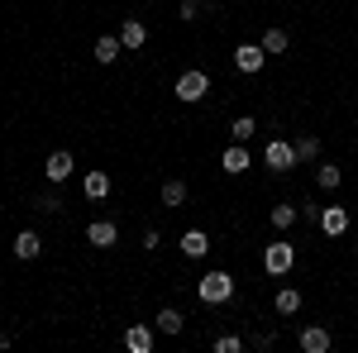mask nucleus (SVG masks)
Wrapping results in <instances>:
<instances>
[{"instance_id": "obj_17", "label": "nucleus", "mask_w": 358, "mask_h": 353, "mask_svg": "<svg viewBox=\"0 0 358 353\" xmlns=\"http://www.w3.org/2000/svg\"><path fill=\"white\" fill-rule=\"evenodd\" d=\"M153 329H163V334H182V329H187V315L172 310V305H163V310L153 315Z\"/></svg>"}, {"instance_id": "obj_26", "label": "nucleus", "mask_w": 358, "mask_h": 353, "mask_svg": "<svg viewBox=\"0 0 358 353\" xmlns=\"http://www.w3.org/2000/svg\"><path fill=\"white\" fill-rule=\"evenodd\" d=\"M201 10H206V0H182V10H177V20H201Z\"/></svg>"}, {"instance_id": "obj_18", "label": "nucleus", "mask_w": 358, "mask_h": 353, "mask_svg": "<svg viewBox=\"0 0 358 353\" xmlns=\"http://www.w3.org/2000/svg\"><path fill=\"white\" fill-rule=\"evenodd\" d=\"M273 310L277 315H296V310H301V291H296V287H277Z\"/></svg>"}, {"instance_id": "obj_1", "label": "nucleus", "mask_w": 358, "mask_h": 353, "mask_svg": "<svg viewBox=\"0 0 358 353\" xmlns=\"http://www.w3.org/2000/svg\"><path fill=\"white\" fill-rule=\"evenodd\" d=\"M196 301L201 305H224V301H234V277L229 272H206L201 282H196Z\"/></svg>"}, {"instance_id": "obj_13", "label": "nucleus", "mask_w": 358, "mask_h": 353, "mask_svg": "<svg viewBox=\"0 0 358 353\" xmlns=\"http://www.w3.org/2000/svg\"><path fill=\"white\" fill-rule=\"evenodd\" d=\"M330 344H334V339H330V329H325V325H306L301 329V349L306 353H330Z\"/></svg>"}, {"instance_id": "obj_12", "label": "nucleus", "mask_w": 358, "mask_h": 353, "mask_svg": "<svg viewBox=\"0 0 358 353\" xmlns=\"http://www.w3.org/2000/svg\"><path fill=\"white\" fill-rule=\"evenodd\" d=\"M220 167L229 172V177H244L248 167H253V158H248L244 143H229V148H224V158H220Z\"/></svg>"}, {"instance_id": "obj_8", "label": "nucleus", "mask_w": 358, "mask_h": 353, "mask_svg": "<svg viewBox=\"0 0 358 353\" xmlns=\"http://www.w3.org/2000/svg\"><path fill=\"white\" fill-rule=\"evenodd\" d=\"M344 229H349V210H344V206H325V210H320V234H325V239H339Z\"/></svg>"}, {"instance_id": "obj_28", "label": "nucleus", "mask_w": 358, "mask_h": 353, "mask_svg": "<svg viewBox=\"0 0 358 353\" xmlns=\"http://www.w3.org/2000/svg\"><path fill=\"white\" fill-rule=\"evenodd\" d=\"M158 244H163V234H158V229H143V253H153Z\"/></svg>"}, {"instance_id": "obj_15", "label": "nucleus", "mask_w": 358, "mask_h": 353, "mask_svg": "<svg viewBox=\"0 0 358 353\" xmlns=\"http://www.w3.org/2000/svg\"><path fill=\"white\" fill-rule=\"evenodd\" d=\"M120 43H124V53H138V48L148 43V29L138 24V20H124V24H120Z\"/></svg>"}, {"instance_id": "obj_25", "label": "nucleus", "mask_w": 358, "mask_h": 353, "mask_svg": "<svg viewBox=\"0 0 358 353\" xmlns=\"http://www.w3.org/2000/svg\"><path fill=\"white\" fill-rule=\"evenodd\" d=\"M215 353H244V339L239 334H220L215 339Z\"/></svg>"}, {"instance_id": "obj_9", "label": "nucleus", "mask_w": 358, "mask_h": 353, "mask_svg": "<svg viewBox=\"0 0 358 353\" xmlns=\"http://www.w3.org/2000/svg\"><path fill=\"white\" fill-rule=\"evenodd\" d=\"M82 196H86V201H106V196H110V172L91 167V172L82 177Z\"/></svg>"}, {"instance_id": "obj_2", "label": "nucleus", "mask_w": 358, "mask_h": 353, "mask_svg": "<svg viewBox=\"0 0 358 353\" xmlns=\"http://www.w3.org/2000/svg\"><path fill=\"white\" fill-rule=\"evenodd\" d=\"M172 91H177V101H182V106H196V101H206V96H210V72H206V67H187V72L177 77Z\"/></svg>"}, {"instance_id": "obj_29", "label": "nucleus", "mask_w": 358, "mask_h": 353, "mask_svg": "<svg viewBox=\"0 0 358 353\" xmlns=\"http://www.w3.org/2000/svg\"><path fill=\"white\" fill-rule=\"evenodd\" d=\"M273 344H277V334H253V349H258V353H268Z\"/></svg>"}, {"instance_id": "obj_24", "label": "nucleus", "mask_w": 358, "mask_h": 353, "mask_svg": "<svg viewBox=\"0 0 358 353\" xmlns=\"http://www.w3.org/2000/svg\"><path fill=\"white\" fill-rule=\"evenodd\" d=\"M253 129H258V120H253V115H239V120L229 124V134H234V143H248V138H253Z\"/></svg>"}, {"instance_id": "obj_16", "label": "nucleus", "mask_w": 358, "mask_h": 353, "mask_svg": "<svg viewBox=\"0 0 358 353\" xmlns=\"http://www.w3.org/2000/svg\"><path fill=\"white\" fill-rule=\"evenodd\" d=\"M206 253H210L206 229H187V234H182V258H206Z\"/></svg>"}, {"instance_id": "obj_31", "label": "nucleus", "mask_w": 358, "mask_h": 353, "mask_svg": "<svg viewBox=\"0 0 358 353\" xmlns=\"http://www.w3.org/2000/svg\"><path fill=\"white\" fill-rule=\"evenodd\" d=\"M5 349H10V334H0V353H5Z\"/></svg>"}, {"instance_id": "obj_23", "label": "nucleus", "mask_w": 358, "mask_h": 353, "mask_svg": "<svg viewBox=\"0 0 358 353\" xmlns=\"http://www.w3.org/2000/svg\"><path fill=\"white\" fill-rule=\"evenodd\" d=\"M296 158H301V163H315V158H320V138L301 134V138H296Z\"/></svg>"}, {"instance_id": "obj_11", "label": "nucleus", "mask_w": 358, "mask_h": 353, "mask_svg": "<svg viewBox=\"0 0 358 353\" xmlns=\"http://www.w3.org/2000/svg\"><path fill=\"white\" fill-rule=\"evenodd\" d=\"M38 253H43V239H38V229H20V234H15V258H20V263H34Z\"/></svg>"}, {"instance_id": "obj_19", "label": "nucleus", "mask_w": 358, "mask_h": 353, "mask_svg": "<svg viewBox=\"0 0 358 353\" xmlns=\"http://www.w3.org/2000/svg\"><path fill=\"white\" fill-rule=\"evenodd\" d=\"M158 196H163V206H167V210H177V206H187V182H182V177H167Z\"/></svg>"}, {"instance_id": "obj_3", "label": "nucleus", "mask_w": 358, "mask_h": 353, "mask_svg": "<svg viewBox=\"0 0 358 353\" xmlns=\"http://www.w3.org/2000/svg\"><path fill=\"white\" fill-rule=\"evenodd\" d=\"M263 268H268V277H287V272L296 268V248L287 244V239L268 244V248H263Z\"/></svg>"}, {"instance_id": "obj_30", "label": "nucleus", "mask_w": 358, "mask_h": 353, "mask_svg": "<svg viewBox=\"0 0 358 353\" xmlns=\"http://www.w3.org/2000/svg\"><path fill=\"white\" fill-rule=\"evenodd\" d=\"M320 210H325V206H301V219L306 224H320Z\"/></svg>"}, {"instance_id": "obj_10", "label": "nucleus", "mask_w": 358, "mask_h": 353, "mask_svg": "<svg viewBox=\"0 0 358 353\" xmlns=\"http://www.w3.org/2000/svg\"><path fill=\"white\" fill-rule=\"evenodd\" d=\"M120 53H124L120 34H101V38H96V48H91V57H96L101 67H110V62H120Z\"/></svg>"}, {"instance_id": "obj_27", "label": "nucleus", "mask_w": 358, "mask_h": 353, "mask_svg": "<svg viewBox=\"0 0 358 353\" xmlns=\"http://www.w3.org/2000/svg\"><path fill=\"white\" fill-rule=\"evenodd\" d=\"M34 206L38 210H62V196L57 191H43V196H34Z\"/></svg>"}, {"instance_id": "obj_20", "label": "nucleus", "mask_w": 358, "mask_h": 353, "mask_svg": "<svg viewBox=\"0 0 358 353\" xmlns=\"http://www.w3.org/2000/svg\"><path fill=\"white\" fill-rule=\"evenodd\" d=\"M273 229L277 234H287V229H292V224H296V219H301V206H287V201H282V206H273Z\"/></svg>"}, {"instance_id": "obj_4", "label": "nucleus", "mask_w": 358, "mask_h": 353, "mask_svg": "<svg viewBox=\"0 0 358 353\" xmlns=\"http://www.w3.org/2000/svg\"><path fill=\"white\" fill-rule=\"evenodd\" d=\"M263 163L273 167V172H292V167L301 163V158H296V143H287V138H273V143L263 148Z\"/></svg>"}, {"instance_id": "obj_22", "label": "nucleus", "mask_w": 358, "mask_h": 353, "mask_svg": "<svg viewBox=\"0 0 358 353\" xmlns=\"http://www.w3.org/2000/svg\"><path fill=\"white\" fill-rule=\"evenodd\" d=\"M315 182H320V191H339L344 172H339V167H330V163H320V167H315Z\"/></svg>"}, {"instance_id": "obj_21", "label": "nucleus", "mask_w": 358, "mask_h": 353, "mask_svg": "<svg viewBox=\"0 0 358 353\" xmlns=\"http://www.w3.org/2000/svg\"><path fill=\"white\" fill-rule=\"evenodd\" d=\"M124 344H129L134 353H148V349H153V329H148V325H129V329H124Z\"/></svg>"}, {"instance_id": "obj_7", "label": "nucleus", "mask_w": 358, "mask_h": 353, "mask_svg": "<svg viewBox=\"0 0 358 353\" xmlns=\"http://www.w3.org/2000/svg\"><path fill=\"white\" fill-rule=\"evenodd\" d=\"M263 62H268V53H263V43H239V48H234V67H239L244 77H253V72H263Z\"/></svg>"}, {"instance_id": "obj_6", "label": "nucleus", "mask_w": 358, "mask_h": 353, "mask_svg": "<svg viewBox=\"0 0 358 353\" xmlns=\"http://www.w3.org/2000/svg\"><path fill=\"white\" fill-rule=\"evenodd\" d=\"M86 244L91 248H115L120 244V224H115V219H91V224H86Z\"/></svg>"}, {"instance_id": "obj_5", "label": "nucleus", "mask_w": 358, "mask_h": 353, "mask_svg": "<svg viewBox=\"0 0 358 353\" xmlns=\"http://www.w3.org/2000/svg\"><path fill=\"white\" fill-rule=\"evenodd\" d=\"M72 172H77V158H72L67 148H57V153H48V163H43V177H48L53 187H62V182L72 177Z\"/></svg>"}, {"instance_id": "obj_14", "label": "nucleus", "mask_w": 358, "mask_h": 353, "mask_svg": "<svg viewBox=\"0 0 358 353\" xmlns=\"http://www.w3.org/2000/svg\"><path fill=\"white\" fill-rule=\"evenodd\" d=\"M258 43H263V53H268V57H282L287 48H292V38H287V29H282V24L263 29V38H258Z\"/></svg>"}]
</instances>
